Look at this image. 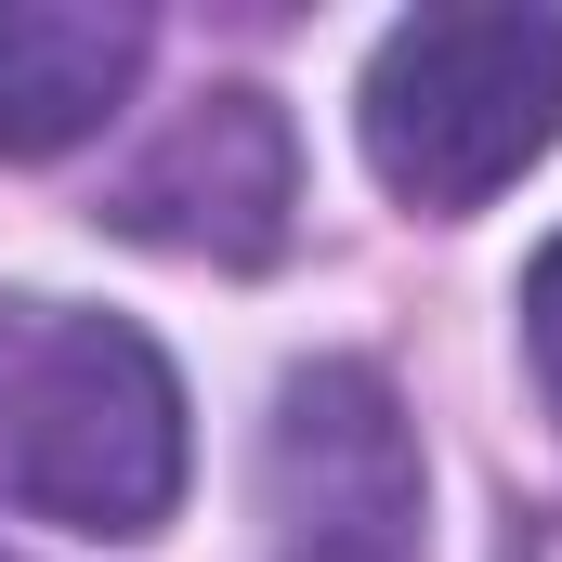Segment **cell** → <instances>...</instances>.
Here are the masks:
<instances>
[{
    "label": "cell",
    "mask_w": 562,
    "mask_h": 562,
    "mask_svg": "<svg viewBox=\"0 0 562 562\" xmlns=\"http://www.w3.org/2000/svg\"><path fill=\"white\" fill-rule=\"evenodd\" d=\"M170 497H183L170 353L79 301H0V510L66 537H157Z\"/></svg>",
    "instance_id": "1"
},
{
    "label": "cell",
    "mask_w": 562,
    "mask_h": 562,
    "mask_svg": "<svg viewBox=\"0 0 562 562\" xmlns=\"http://www.w3.org/2000/svg\"><path fill=\"white\" fill-rule=\"evenodd\" d=\"M367 170L458 223L562 144V13H406L367 53Z\"/></svg>",
    "instance_id": "2"
},
{
    "label": "cell",
    "mask_w": 562,
    "mask_h": 562,
    "mask_svg": "<svg viewBox=\"0 0 562 562\" xmlns=\"http://www.w3.org/2000/svg\"><path fill=\"white\" fill-rule=\"evenodd\" d=\"M288 210H301V144L276 92H196L170 132L105 183V223L144 249H196V262H276Z\"/></svg>",
    "instance_id": "3"
},
{
    "label": "cell",
    "mask_w": 562,
    "mask_h": 562,
    "mask_svg": "<svg viewBox=\"0 0 562 562\" xmlns=\"http://www.w3.org/2000/svg\"><path fill=\"white\" fill-rule=\"evenodd\" d=\"M144 79L132 0H0V157H66Z\"/></svg>",
    "instance_id": "4"
},
{
    "label": "cell",
    "mask_w": 562,
    "mask_h": 562,
    "mask_svg": "<svg viewBox=\"0 0 562 562\" xmlns=\"http://www.w3.org/2000/svg\"><path fill=\"white\" fill-rule=\"evenodd\" d=\"M288 562H419V524H276Z\"/></svg>",
    "instance_id": "5"
},
{
    "label": "cell",
    "mask_w": 562,
    "mask_h": 562,
    "mask_svg": "<svg viewBox=\"0 0 562 562\" xmlns=\"http://www.w3.org/2000/svg\"><path fill=\"white\" fill-rule=\"evenodd\" d=\"M524 353H537V393H550V419H562V236L524 276Z\"/></svg>",
    "instance_id": "6"
},
{
    "label": "cell",
    "mask_w": 562,
    "mask_h": 562,
    "mask_svg": "<svg viewBox=\"0 0 562 562\" xmlns=\"http://www.w3.org/2000/svg\"><path fill=\"white\" fill-rule=\"evenodd\" d=\"M510 562H562V524H550V537H537V550H510Z\"/></svg>",
    "instance_id": "7"
},
{
    "label": "cell",
    "mask_w": 562,
    "mask_h": 562,
    "mask_svg": "<svg viewBox=\"0 0 562 562\" xmlns=\"http://www.w3.org/2000/svg\"><path fill=\"white\" fill-rule=\"evenodd\" d=\"M0 562H13V550H0Z\"/></svg>",
    "instance_id": "8"
}]
</instances>
